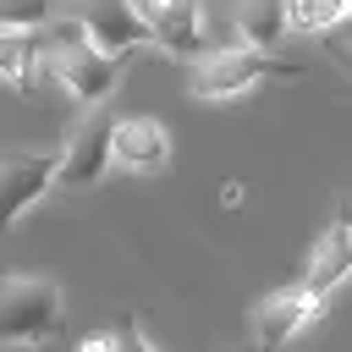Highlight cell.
<instances>
[{
  "label": "cell",
  "mask_w": 352,
  "mask_h": 352,
  "mask_svg": "<svg viewBox=\"0 0 352 352\" xmlns=\"http://www.w3.org/2000/svg\"><path fill=\"white\" fill-rule=\"evenodd\" d=\"M220 204H231V209H236V204H242V187H236V182H226V187H220Z\"/></svg>",
  "instance_id": "cell-18"
},
{
  "label": "cell",
  "mask_w": 352,
  "mask_h": 352,
  "mask_svg": "<svg viewBox=\"0 0 352 352\" xmlns=\"http://www.w3.org/2000/svg\"><path fill=\"white\" fill-rule=\"evenodd\" d=\"M143 6V16H148V28H154V38H160V50H170V55H182V60H198L204 55V6L198 0H138Z\"/></svg>",
  "instance_id": "cell-8"
},
{
  "label": "cell",
  "mask_w": 352,
  "mask_h": 352,
  "mask_svg": "<svg viewBox=\"0 0 352 352\" xmlns=\"http://www.w3.org/2000/svg\"><path fill=\"white\" fill-rule=\"evenodd\" d=\"M346 6L352 0H286V22H292V33H336L341 28V16H346Z\"/></svg>",
  "instance_id": "cell-13"
},
{
  "label": "cell",
  "mask_w": 352,
  "mask_h": 352,
  "mask_svg": "<svg viewBox=\"0 0 352 352\" xmlns=\"http://www.w3.org/2000/svg\"><path fill=\"white\" fill-rule=\"evenodd\" d=\"M77 16H82L88 44H94V50H104V55H121V60H126L132 50L160 44L138 0H82V11H77Z\"/></svg>",
  "instance_id": "cell-7"
},
{
  "label": "cell",
  "mask_w": 352,
  "mask_h": 352,
  "mask_svg": "<svg viewBox=\"0 0 352 352\" xmlns=\"http://www.w3.org/2000/svg\"><path fill=\"white\" fill-rule=\"evenodd\" d=\"M44 72L77 99V104H110L116 82H121V55H104L94 50L88 38H66V44H50L44 50Z\"/></svg>",
  "instance_id": "cell-3"
},
{
  "label": "cell",
  "mask_w": 352,
  "mask_h": 352,
  "mask_svg": "<svg viewBox=\"0 0 352 352\" xmlns=\"http://www.w3.org/2000/svg\"><path fill=\"white\" fill-rule=\"evenodd\" d=\"M60 154H33V148H6L0 154V236L55 187Z\"/></svg>",
  "instance_id": "cell-6"
},
{
  "label": "cell",
  "mask_w": 352,
  "mask_h": 352,
  "mask_svg": "<svg viewBox=\"0 0 352 352\" xmlns=\"http://www.w3.org/2000/svg\"><path fill=\"white\" fill-rule=\"evenodd\" d=\"M324 50H330V60L341 72H352V38H324Z\"/></svg>",
  "instance_id": "cell-17"
},
{
  "label": "cell",
  "mask_w": 352,
  "mask_h": 352,
  "mask_svg": "<svg viewBox=\"0 0 352 352\" xmlns=\"http://www.w3.org/2000/svg\"><path fill=\"white\" fill-rule=\"evenodd\" d=\"M110 165H116V116H110L104 104H94L88 121H77L72 138H66V148H60L55 187H66V192H88Z\"/></svg>",
  "instance_id": "cell-4"
},
{
  "label": "cell",
  "mask_w": 352,
  "mask_h": 352,
  "mask_svg": "<svg viewBox=\"0 0 352 352\" xmlns=\"http://www.w3.org/2000/svg\"><path fill=\"white\" fill-rule=\"evenodd\" d=\"M341 209H346V220H352V204H341Z\"/></svg>",
  "instance_id": "cell-20"
},
{
  "label": "cell",
  "mask_w": 352,
  "mask_h": 352,
  "mask_svg": "<svg viewBox=\"0 0 352 352\" xmlns=\"http://www.w3.org/2000/svg\"><path fill=\"white\" fill-rule=\"evenodd\" d=\"M319 314H324V292H314L308 280H292V286L258 297V308H253V341L258 346H286L308 324H319Z\"/></svg>",
  "instance_id": "cell-5"
},
{
  "label": "cell",
  "mask_w": 352,
  "mask_h": 352,
  "mask_svg": "<svg viewBox=\"0 0 352 352\" xmlns=\"http://www.w3.org/2000/svg\"><path fill=\"white\" fill-rule=\"evenodd\" d=\"M66 324V297L50 275H0V352H33Z\"/></svg>",
  "instance_id": "cell-2"
},
{
  "label": "cell",
  "mask_w": 352,
  "mask_h": 352,
  "mask_svg": "<svg viewBox=\"0 0 352 352\" xmlns=\"http://www.w3.org/2000/svg\"><path fill=\"white\" fill-rule=\"evenodd\" d=\"M116 352H160L138 324H116Z\"/></svg>",
  "instance_id": "cell-15"
},
{
  "label": "cell",
  "mask_w": 352,
  "mask_h": 352,
  "mask_svg": "<svg viewBox=\"0 0 352 352\" xmlns=\"http://www.w3.org/2000/svg\"><path fill=\"white\" fill-rule=\"evenodd\" d=\"M116 165L121 170H165L170 132L154 116H116Z\"/></svg>",
  "instance_id": "cell-9"
},
{
  "label": "cell",
  "mask_w": 352,
  "mask_h": 352,
  "mask_svg": "<svg viewBox=\"0 0 352 352\" xmlns=\"http://www.w3.org/2000/svg\"><path fill=\"white\" fill-rule=\"evenodd\" d=\"M314 292H336V286H346L352 280V220H346V209H336V220L319 231V242L308 248V275H302Z\"/></svg>",
  "instance_id": "cell-10"
},
{
  "label": "cell",
  "mask_w": 352,
  "mask_h": 352,
  "mask_svg": "<svg viewBox=\"0 0 352 352\" xmlns=\"http://www.w3.org/2000/svg\"><path fill=\"white\" fill-rule=\"evenodd\" d=\"M44 66V28H0V77L16 94H33Z\"/></svg>",
  "instance_id": "cell-11"
},
{
  "label": "cell",
  "mask_w": 352,
  "mask_h": 352,
  "mask_svg": "<svg viewBox=\"0 0 352 352\" xmlns=\"http://www.w3.org/2000/svg\"><path fill=\"white\" fill-rule=\"evenodd\" d=\"M324 38H352V6H346V16H341V28H336V33H324Z\"/></svg>",
  "instance_id": "cell-19"
},
{
  "label": "cell",
  "mask_w": 352,
  "mask_h": 352,
  "mask_svg": "<svg viewBox=\"0 0 352 352\" xmlns=\"http://www.w3.org/2000/svg\"><path fill=\"white\" fill-rule=\"evenodd\" d=\"M292 77H302V60H286V55H275L264 44H231V50L198 55L187 88H192V99L214 104V99H242V94H253L264 82H292Z\"/></svg>",
  "instance_id": "cell-1"
},
{
  "label": "cell",
  "mask_w": 352,
  "mask_h": 352,
  "mask_svg": "<svg viewBox=\"0 0 352 352\" xmlns=\"http://www.w3.org/2000/svg\"><path fill=\"white\" fill-rule=\"evenodd\" d=\"M55 16V0H0V28H44Z\"/></svg>",
  "instance_id": "cell-14"
},
{
  "label": "cell",
  "mask_w": 352,
  "mask_h": 352,
  "mask_svg": "<svg viewBox=\"0 0 352 352\" xmlns=\"http://www.w3.org/2000/svg\"><path fill=\"white\" fill-rule=\"evenodd\" d=\"M77 352H116V330H99V336H82Z\"/></svg>",
  "instance_id": "cell-16"
},
{
  "label": "cell",
  "mask_w": 352,
  "mask_h": 352,
  "mask_svg": "<svg viewBox=\"0 0 352 352\" xmlns=\"http://www.w3.org/2000/svg\"><path fill=\"white\" fill-rule=\"evenodd\" d=\"M286 33H292L286 0H236V44H264V50H275Z\"/></svg>",
  "instance_id": "cell-12"
}]
</instances>
